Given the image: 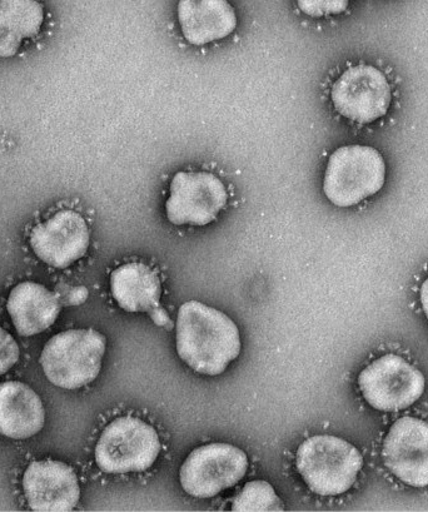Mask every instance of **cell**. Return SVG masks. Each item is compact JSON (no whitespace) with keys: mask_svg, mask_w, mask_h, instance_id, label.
Wrapping results in <instances>:
<instances>
[{"mask_svg":"<svg viewBox=\"0 0 428 512\" xmlns=\"http://www.w3.org/2000/svg\"><path fill=\"white\" fill-rule=\"evenodd\" d=\"M179 357L201 375L223 374L241 352L236 323L225 313L198 301L179 308L176 325Z\"/></svg>","mask_w":428,"mask_h":512,"instance_id":"1","label":"cell"},{"mask_svg":"<svg viewBox=\"0 0 428 512\" xmlns=\"http://www.w3.org/2000/svg\"><path fill=\"white\" fill-rule=\"evenodd\" d=\"M296 466L315 494L337 496L355 484L363 457L350 442L321 435L303 442L297 451Z\"/></svg>","mask_w":428,"mask_h":512,"instance_id":"2","label":"cell"},{"mask_svg":"<svg viewBox=\"0 0 428 512\" xmlns=\"http://www.w3.org/2000/svg\"><path fill=\"white\" fill-rule=\"evenodd\" d=\"M106 345V337L94 330L59 333L48 341L42 352L44 374L62 389H81L97 379Z\"/></svg>","mask_w":428,"mask_h":512,"instance_id":"3","label":"cell"},{"mask_svg":"<svg viewBox=\"0 0 428 512\" xmlns=\"http://www.w3.org/2000/svg\"><path fill=\"white\" fill-rule=\"evenodd\" d=\"M385 178L386 164L375 148L341 147L328 159L323 192L333 205L352 207L376 195Z\"/></svg>","mask_w":428,"mask_h":512,"instance_id":"4","label":"cell"},{"mask_svg":"<svg viewBox=\"0 0 428 512\" xmlns=\"http://www.w3.org/2000/svg\"><path fill=\"white\" fill-rule=\"evenodd\" d=\"M161 451L157 431L134 417H119L104 429L96 447V462L107 474L149 469Z\"/></svg>","mask_w":428,"mask_h":512,"instance_id":"5","label":"cell"},{"mask_svg":"<svg viewBox=\"0 0 428 512\" xmlns=\"http://www.w3.org/2000/svg\"><path fill=\"white\" fill-rule=\"evenodd\" d=\"M247 469L245 451L228 444H209L187 457L179 480L188 495L209 499L238 484Z\"/></svg>","mask_w":428,"mask_h":512,"instance_id":"6","label":"cell"},{"mask_svg":"<svg viewBox=\"0 0 428 512\" xmlns=\"http://www.w3.org/2000/svg\"><path fill=\"white\" fill-rule=\"evenodd\" d=\"M368 405L380 411H398L415 404L425 391V377L397 355L373 361L358 377Z\"/></svg>","mask_w":428,"mask_h":512,"instance_id":"7","label":"cell"},{"mask_svg":"<svg viewBox=\"0 0 428 512\" xmlns=\"http://www.w3.org/2000/svg\"><path fill=\"white\" fill-rule=\"evenodd\" d=\"M227 190L220 178L208 172H178L166 203L168 220L176 226L211 223L227 203Z\"/></svg>","mask_w":428,"mask_h":512,"instance_id":"8","label":"cell"},{"mask_svg":"<svg viewBox=\"0 0 428 512\" xmlns=\"http://www.w3.org/2000/svg\"><path fill=\"white\" fill-rule=\"evenodd\" d=\"M331 97L343 117L358 123H371L385 116L390 108L391 87L375 67L357 66L337 79Z\"/></svg>","mask_w":428,"mask_h":512,"instance_id":"9","label":"cell"},{"mask_svg":"<svg viewBox=\"0 0 428 512\" xmlns=\"http://www.w3.org/2000/svg\"><path fill=\"white\" fill-rule=\"evenodd\" d=\"M385 466L398 480L413 487L428 486V424L402 417L392 425L382 446Z\"/></svg>","mask_w":428,"mask_h":512,"instance_id":"10","label":"cell"},{"mask_svg":"<svg viewBox=\"0 0 428 512\" xmlns=\"http://www.w3.org/2000/svg\"><path fill=\"white\" fill-rule=\"evenodd\" d=\"M29 243L47 265L66 268L86 255L89 228L79 213L64 210L34 227Z\"/></svg>","mask_w":428,"mask_h":512,"instance_id":"11","label":"cell"},{"mask_svg":"<svg viewBox=\"0 0 428 512\" xmlns=\"http://www.w3.org/2000/svg\"><path fill=\"white\" fill-rule=\"evenodd\" d=\"M23 489L34 511H71L81 497L76 472L63 462L52 460L29 465L23 477Z\"/></svg>","mask_w":428,"mask_h":512,"instance_id":"12","label":"cell"},{"mask_svg":"<svg viewBox=\"0 0 428 512\" xmlns=\"http://www.w3.org/2000/svg\"><path fill=\"white\" fill-rule=\"evenodd\" d=\"M178 21L183 37L194 46L221 41L237 27L235 9L227 0H181Z\"/></svg>","mask_w":428,"mask_h":512,"instance_id":"13","label":"cell"},{"mask_svg":"<svg viewBox=\"0 0 428 512\" xmlns=\"http://www.w3.org/2000/svg\"><path fill=\"white\" fill-rule=\"evenodd\" d=\"M46 412L41 397L22 382L0 385V434L26 440L43 429Z\"/></svg>","mask_w":428,"mask_h":512,"instance_id":"14","label":"cell"},{"mask_svg":"<svg viewBox=\"0 0 428 512\" xmlns=\"http://www.w3.org/2000/svg\"><path fill=\"white\" fill-rule=\"evenodd\" d=\"M8 312L19 335H38L56 322L61 303L53 292L38 283L24 282L13 288Z\"/></svg>","mask_w":428,"mask_h":512,"instance_id":"15","label":"cell"},{"mask_svg":"<svg viewBox=\"0 0 428 512\" xmlns=\"http://www.w3.org/2000/svg\"><path fill=\"white\" fill-rule=\"evenodd\" d=\"M111 290L119 307L128 312H147L161 307L162 286L156 272L144 263H127L111 276Z\"/></svg>","mask_w":428,"mask_h":512,"instance_id":"16","label":"cell"},{"mask_svg":"<svg viewBox=\"0 0 428 512\" xmlns=\"http://www.w3.org/2000/svg\"><path fill=\"white\" fill-rule=\"evenodd\" d=\"M37 0H0V57L16 56L24 39L36 37L43 26Z\"/></svg>","mask_w":428,"mask_h":512,"instance_id":"17","label":"cell"},{"mask_svg":"<svg viewBox=\"0 0 428 512\" xmlns=\"http://www.w3.org/2000/svg\"><path fill=\"white\" fill-rule=\"evenodd\" d=\"M280 497L267 481L248 482L233 500V511H281Z\"/></svg>","mask_w":428,"mask_h":512,"instance_id":"18","label":"cell"},{"mask_svg":"<svg viewBox=\"0 0 428 512\" xmlns=\"http://www.w3.org/2000/svg\"><path fill=\"white\" fill-rule=\"evenodd\" d=\"M297 3L307 16L320 18L345 12L350 0H297Z\"/></svg>","mask_w":428,"mask_h":512,"instance_id":"19","label":"cell"},{"mask_svg":"<svg viewBox=\"0 0 428 512\" xmlns=\"http://www.w3.org/2000/svg\"><path fill=\"white\" fill-rule=\"evenodd\" d=\"M19 360V346L9 333L0 327V375L6 374Z\"/></svg>","mask_w":428,"mask_h":512,"instance_id":"20","label":"cell"},{"mask_svg":"<svg viewBox=\"0 0 428 512\" xmlns=\"http://www.w3.org/2000/svg\"><path fill=\"white\" fill-rule=\"evenodd\" d=\"M152 320L157 323L158 326L169 327L172 325L171 318L167 315L166 310L164 308L159 307L156 311L151 313Z\"/></svg>","mask_w":428,"mask_h":512,"instance_id":"21","label":"cell"},{"mask_svg":"<svg viewBox=\"0 0 428 512\" xmlns=\"http://www.w3.org/2000/svg\"><path fill=\"white\" fill-rule=\"evenodd\" d=\"M88 296V292L86 288H76V290H73L71 292V295H69V303H72V305H78V303H82L86 301V298Z\"/></svg>","mask_w":428,"mask_h":512,"instance_id":"22","label":"cell"},{"mask_svg":"<svg viewBox=\"0 0 428 512\" xmlns=\"http://www.w3.org/2000/svg\"><path fill=\"white\" fill-rule=\"evenodd\" d=\"M420 298H421V305L423 308V312H425V315L428 320V278L425 282H423V285H422L421 291H420Z\"/></svg>","mask_w":428,"mask_h":512,"instance_id":"23","label":"cell"}]
</instances>
